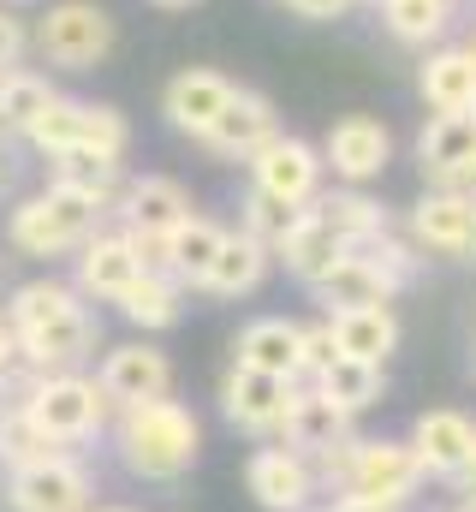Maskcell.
Wrapping results in <instances>:
<instances>
[{"label":"cell","mask_w":476,"mask_h":512,"mask_svg":"<svg viewBox=\"0 0 476 512\" xmlns=\"http://www.w3.org/2000/svg\"><path fill=\"white\" fill-rule=\"evenodd\" d=\"M18 405H24L60 447L96 441V435L114 423V399L102 393L96 376H84V370H42L36 382L18 393Z\"/></svg>","instance_id":"cell-6"},{"label":"cell","mask_w":476,"mask_h":512,"mask_svg":"<svg viewBox=\"0 0 476 512\" xmlns=\"http://www.w3.org/2000/svg\"><path fill=\"white\" fill-rule=\"evenodd\" d=\"M322 483H328L334 495H363V501H381V507L405 512L429 477H423L411 441H393V435H357L352 447L322 471Z\"/></svg>","instance_id":"cell-4"},{"label":"cell","mask_w":476,"mask_h":512,"mask_svg":"<svg viewBox=\"0 0 476 512\" xmlns=\"http://www.w3.org/2000/svg\"><path fill=\"white\" fill-rule=\"evenodd\" d=\"M6 340H12V322H6V310H0V346H6Z\"/></svg>","instance_id":"cell-45"},{"label":"cell","mask_w":476,"mask_h":512,"mask_svg":"<svg viewBox=\"0 0 476 512\" xmlns=\"http://www.w3.org/2000/svg\"><path fill=\"white\" fill-rule=\"evenodd\" d=\"M459 495H476V459L465 465V477H459Z\"/></svg>","instance_id":"cell-42"},{"label":"cell","mask_w":476,"mask_h":512,"mask_svg":"<svg viewBox=\"0 0 476 512\" xmlns=\"http://www.w3.org/2000/svg\"><path fill=\"white\" fill-rule=\"evenodd\" d=\"M24 143L48 161V155H66V149H102V155H119L131 149V126L114 102H72V96H54L48 114L24 131Z\"/></svg>","instance_id":"cell-7"},{"label":"cell","mask_w":476,"mask_h":512,"mask_svg":"<svg viewBox=\"0 0 476 512\" xmlns=\"http://www.w3.org/2000/svg\"><path fill=\"white\" fill-rule=\"evenodd\" d=\"M346 256H352V245H346L328 221H316V215H310V221H304V233L280 251V262H286V274H292L298 286H310V292H316V286L346 262Z\"/></svg>","instance_id":"cell-31"},{"label":"cell","mask_w":476,"mask_h":512,"mask_svg":"<svg viewBox=\"0 0 476 512\" xmlns=\"http://www.w3.org/2000/svg\"><path fill=\"white\" fill-rule=\"evenodd\" d=\"M310 215L316 221H328L346 245H369V239H381L387 227H393V215H387V203H375V197H363L357 185H340V191H322L316 203H310Z\"/></svg>","instance_id":"cell-28"},{"label":"cell","mask_w":476,"mask_h":512,"mask_svg":"<svg viewBox=\"0 0 476 512\" xmlns=\"http://www.w3.org/2000/svg\"><path fill=\"white\" fill-rule=\"evenodd\" d=\"M357 6H381V0H357Z\"/></svg>","instance_id":"cell-49"},{"label":"cell","mask_w":476,"mask_h":512,"mask_svg":"<svg viewBox=\"0 0 476 512\" xmlns=\"http://www.w3.org/2000/svg\"><path fill=\"white\" fill-rule=\"evenodd\" d=\"M60 453H72V447H60L18 399L0 405V471H6V477H12V471H30V465H48V459H60Z\"/></svg>","instance_id":"cell-32"},{"label":"cell","mask_w":476,"mask_h":512,"mask_svg":"<svg viewBox=\"0 0 476 512\" xmlns=\"http://www.w3.org/2000/svg\"><path fill=\"white\" fill-rule=\"evenodd\" d=\"M233 364L280 376V382H304V322L292 316H256L244 322L233 340Z\"/></svg>","instance_id":"cell-21"},{"label":"cell","mask_w":476,"mask_h":512,"mask_svg":"<svg viewBox=\"0 0 476 512\" xmlns=\"http://www.w3.org/2000/svg\"><path fill=\"white\" fill-rule=\"evenodd\" d=\"M12 191V149H6V137H0V197Z\"/></svg>","instance_id":"cell-41"},{"label":"cell","mask_w":476,"mask_h":512,"mask_svg":"<svg viewBox=\"0 0 476 512\" xmlns=\"http://www.w3.org/2000/svg\"><path fill=\"white\" fill-rule=\"evenodd\" d=\"M143 274H149V268H143V256H137V245H131L125 227H102L84 251L72 256V286H78L90 304H119Z\"/></svg>","instance_id":"cell-14"},{"label":"cell","mask_w":476,"mask_h":512,"mask_svg":"<svg viewBox=\"0 0 476 512\" xmlns=\"http://www.w3.org/2000/svg\"><path fill=\"white\" fill-rule=\"evenodd\" d=\"M292 387H298V382H280V376H262V370L233 364V370L221 376V417L233 423L238 435L268 441V435H280V423H286Z\"/></svg>","instance_id":"cell-15"},{"label":"cell","mask_w":476,"mask_h":512,"mask_svg":"<svg viewBox=\"0 0 476 512\" xmlns=\"http://www.w3.org/2000/svg\"><path fill=\"white\" fill-rule=\"evenodd\" d=\"M304 221H310V209L304 203H286V197H268V191H244V203H238V233H250L256 245H268L274 251V262H280V251L304 233Z\"/></svg>","instance_id":"cell-30"},{"label":"cell","mask_w":476,"mask_h":512,"mask_svg":"<svg viewBox=\"0 0 476 512\" xmlns=\"http://www.w3.org/2000/svg\"><path fill=\"white\" fill-rule=\"evenodd\" d=\"M0 310L12 322V340L36 358V370H78L102 346V316L72 280H24Z\"/></svg>","instance_id":"cell-1"},{"label":"cell","mask_w":476,"mask_h":512,"mask_svg":"<svg viewBox=\"0 0 476 512\" xmlns=\"http://www.w3.org/2000/svg\"><path fill=\"white\" fill-rule=\"evenodd\" d=\"M238 96V84L227 72H215V66H185V72H173L167 78V90H161V114H167V126L185 131L191 143H203V131L221 120V108Z\"/></svg>","instance_id":"cell-19"},{"label":"cell","mask_w":476,"mask_h":512,"mask_svg":"<svg viewBox=\"0 0 476 512\" xmlns=\"http://www.w3.org/2000/svg\"><path fill=\"white\" fill-rule=\"evenodd\" d=\"M465 48H471V54H476V36H471V42H465Z\"/></svg>","instance_id":"cell-50"},{"label":"cell","mask_w":476,"mask_h":512,"mask_svg":"<svg viewBox=\"0 0 476 512\" xmlns=\"http://www.w3.org/2000/svg\"><path fill=\"white\" fill-rule=\"evenodd\" d=\"M30 54V24L18 18V6H0V72H12Z\"/></svg>","instance_id":"cell-38"},{"label":"cell","mask_w":476,"mask_h":512,"mask_svg":"<svg viewBox=\"0 0 476 512\" xmlns=\"http://www.w3.org/2000/svg\"><path fill=\"white\" fill-rule=\"evenodd\" d=\"M322 512H393V507H381V501H363V495H334Z\"/></svg>","instance_id":"cell-40"},{"label":"cell","mask_w":476,"mask_h":512,"mask_svg":"<svg viewBox=\"0 0 476 512\" xmlns=\"http://www.w3.org/2000/svg\"><path fill=\"white\" fill-rule=\"evenodd\" d=\"M191 215H197V203L173 173H131L125 191H119L114 227H125V233H173Z\"/></svg>","instance_id":"cell-20"},{"label":"cell","mask_w":476,"mask_h":512,"mask_svg":"<svg viewBox=\"0 0 476 512\" xmlns=\"http://www.w3.org/2000/svg\"><path fill=\"white\" fill-rule=\"evenodd\" d=\"M375 12H381V24H387L393 42H405V48H429V42H441V36L453 30L459 0H381Z\"/></svg>","instance_id":"cell-33"},{"label":"cell","mask_w":476,"mask_h":512,"mask_svg":"<svg viewBox=\"0 0 476 512\" xmlns=\"http://www.w3.org/2000/svg\"><path fill=\"white\" fill-rule=\"evenodd\" d=\"M280 447H292V453H304L310 465H316V477L352 447L357 435H352V417L322 393V387H310V382H298L292 387V405H286V423H280V435H274Z\"/></svg>","instance_id":"cell-8"},{"label":"cell","mask_w":476,"mask_h":512,"mask_svg":"<svg viewBox=\"0 0 476 512\" xmlns=\"http://www.w3.org/2000/svg\"><path fill=\"white\" fill-rule=\"evenodd\" d=\"M96 507V471L78 453H60L48 465L6 477V512H90Z\"/></svg>","instance_id":"cell-10"},{"label":"cell","mask_w":476,"mask_h":512,"mask_svg":"<svg viewBox=\"0 0 476 512\" xmlns=\"http://www.w3.org/2000/svg\"><path fill=\"white\" fill-rule=\"evenodd\" d=\"M244 495L262 512H310L316 495H322V477H316V465L304 453L268 441V447H256L244 459Z\"/></svg>","instance_id":"cell-11"},{"label":"cell","mask_w":476,"mask_h":512,"mask_svg":"<svg viewBox=\"0 0 476 512\" xmlns=\"http://www.w3.org/2000/svg\"><path fill=\"white\" fill-rule=\"evenodd\" d=\"M340 358V340H334V322H304V382H316L328 364Z\"/></svg>","instance_id":"cell-37"},{"label":"cell","mask_w":476,"mask_h":512,"mask_svg":"<svg viewBox=\"0 0 476 512\" xmlns=\"http://www.w3.org/2000/svg\"><path fill=\"white\" fill-rule=\"evenodd\" d=\"M310 387H322L346 417H357V411H369V405H381V393H387V376H381V364H363V358H334L322 376Z\"/></svg>","instance_id":"cell-36"},{"label":"cell","mask_w":476,"mask_h":512,"mask_svg":"<svg viewBox=\"0 0 476 512\" xmlns=\"http://www.w3.org/2000/svg\"><path fill=\"white\" fill-rule=\"evenodd\" d=\"M90 512H137V507H90Z\"/></svg>","instance_id":"cell-47"},{"label":"cell","mask_w":476,"mask_h":512,"mask_svg":"<svg viewBox=\"0 0 476 512\" xmlns=\"http://www.w3.org/2000/svg\"><path fill=\"white\" fill-rule=\"evenodd\" d=\"M227 233L233 227H221L215 215H191V221H179L173 233H167V274L185 286V292H203V280H209V268H215V256L227 245Z\"/></svg>","instance_id":"cell-26"},{"label":"cell","mask_w":476,"mask_h":512,"mask_svg":"<svg viewBox=\"0 0 476 512\" xmlns=\"http://www.w3.org/2000/svg\"><path fill=\"white\" fill-rule=\"evenodd\" d=\"M149 6H161V12H191L197 0H149Z\"/></svg>","instance_id":"cell-43"},{"label":"cell","mask_w":476,"mask_h":512,"mask_svg":"<svg viewBox=\"0 0 476 512\" xmlns=\"http://www.w3.org/2000/svg\"><path fill=\"white\" fill-rule=\"evenodd\" d=\"M471 221H476L471 191H435V185H429V191L411 203L405 233H411L417 251L441 256V262H465V251H471Z\"/></svg>","instance_id":"cell-18"},{"label":"cell","mask_w":476,"mask_h":512,"mask_svg":"<svg viewBox=\"0 0 476 512\" xmlns=\"http://www.w3.org/2000/svg\"><path fill=\"white\" fill-rule=\"evenodd\" d=\"M114 310L137 328V334H161V328H173V322L185 316V286H179L173 274H143Z\"/></svg>","instance_id":"cell-34"},{"label":"cell","mask_w":476,"mask_h":512,"mask_svg":"<svg viewBox=\"0 0 476 512\" xmlns=\"http://www.w3.org/2000/svg\"><path fill=\"white\" fill-rule=\"evenodd\" d=\"M334 340L346 358H363V364H387L393 346H399V316L393 304H369V310H334Z\"/></svg>","instance_id":"cell-29"},{"label":"cell","mask_w":476,"mask_h":512,"mask_svg":"<svg viewBox=\"0 0 476 512\" xmlns=\"http://www.w3.org/2000/svg\"><path fill=\"white\" fill-rule=\"evenodd\" d=\"M471 203H476V191H471ZM465 262L476 268V221H471V251H465Z\"/></svg>","instance_id":"cell-44"},{"label":"cell","mask_w":476,"mask_h":512,"mask_svg":"<svg viewBox=\"0 0 476 512\" xmlns=\"http://www.w3.org/2000/svg\"><path fill=\"white\" fill-rule=\"evenodd\" d=\"M280 114H274V102L262 96V90H244L238 84V96L221 108V120L203 131V149L209 155H221V161H250L262 143H274L280 137Z\"/></svg>","instance_id":"cell-22"},{"label":"cell","mask_w":476,"mask_h":512,"mask_svg":"<svg viewBox=\"0 0 476 512\" xmlns=\"http://www.w3.org/2000/svg\"><path fill=\"white\" fill-rule=\"evenodd\" d=\"M54 96H60V90H54L42 72H30V66L0 72V137H24V131L48 114Z\"/></svg>","instance_id":"cell-35"},{"label":"cell","mask_w":476,"mask_h":512,"mask_svg":"<svg viewBox=\"0 0 476 512\" xmlns=\"http://www.w3.org/2000/svg\"><path fill=\"white\" fill-rule=\"evenodd\" d=\"M417 96L429 114H471L476 108V54L471 48H435L417 66Z\"/></svg>","instance_id":"cell-25"},{"label":"cell","mask_w":476,"mask_h":512,"mask_svg":"<svg viewBox=\"0 0 476 512\" xmlns=\"http://www.w3.org/2000/svg\"><path fill=\"white\" fill-rule=\"evenodd\" d=\"M108 429H114V459L125 465V477H137V483H179L203 459V423L173 393L114 411Z\"/></svg>","instance_id":"cell-2"},{"label":"cell","mask_w":476,"mask_h":512,"mask_svg":"<svg viewBox=\"0 0 476 512\" xmlns=\"http://www.w3.org/2000/svg\"><path fill=\"white\" fill-rule=\"evenodd\" d=\"M292 18H304V24H334V18H346L357 0H280Z\"/></svg>","instance_id":"cell-39"},{"label":"cell","mask_w":476,"mask_h":512,"mask_svg":"<svg viewBox=\"0 0 476 512\" xmlns=\"http://www.w3.org/2000/svg\"><path fill=\"white\" fill-rule=\"evenodd\" d=\"M417 167L435 191H476V108L429 114V126L417 131Z\"/></svg>","instance_id":"cell-12"},{"label":"cell","mask_w":476,"mask_h":512,"mask_svg":"<svg viewBox=\"0 0 476 512\" xmlns=\"http://www.w3.org/2000/svg\"><path fill=\"white\" fill-rule=\"evenodd\" d=\"M453 512H476V495H459V507Z\"/></svg>","instance_id":"cell-46"},{"label":"cell","mask_w":476,"mask_h":512,"mask_svg":"<svg viewBox=\"0 0 476 512\" xmlns=\"http://www.w3.org/2000/svg\"><path fill=\"white\" fill-rule=\"evenodd\" d=\"M0 6H36V0H0Z\"/></svg>","instance_id":"cell-48"},{"label":"cell","mask_w":476,"mask_h":512,"mask_svg":"<svg viewBox=\"0 0 476 512\" xmlns=\"http://www.w3.org/2000/svg\"><path fill=\"white\" fill-rule=\"evenodd\" d=\"M268 268H274V251L233 227L227 245H221V256H215V268H209V280H203V292H209V298H227V304H233V298H250V292H262Z\"/></svg>","instance_id":"cell-27"},{"label":"cell","mask_w":476,"mask_h":512,"mask_svg":"<svg viewBox=\"0 0 476 512\" xmlns=\"http://www.w3.org/2000/svg\"><path fill=\"white\" fill-rule=\"evenodd\" d=\"M405 286L375 262V256L352 251L322 286H316V304H322V316H334V310H369V304H393Z\"/></svg>","instance_id":"cell-23"},{"label":"cell","mask_w":476,"mask_h":512,"mask_svg":"<svg viewBox=\"0 0 476 512\" xmlns=\"http://www.w3.org/2000/svg\"><path fill=\"white\" fill-rule=\"evenodd\" d=\"M96 382L114 399V411L143 405V399H167L173 393V358L161 346H149V340H125V346H108L102 352Z\"/></svg>","instance_id":"cell-17"},{"label":"cell","mask_w":476,"mask_h":512,"mask_svg":"<svg viewBox=\"0 0 476 512\" xmlns=\"http://www.w3.org/2000/svg\"><path fill=\"white\" fill-rule=\"evenodd\" d=\"M250 185L268 191V197H286V203H316L322 197V179H328V161H322V143L298 137V131H280L274 143H262L250 161Z\"/></svg>","instance_id":"cell-9"},{"label":"cell","mask_w":476,"mask_h":512,"mask_svg":"<svg viewBox=\"0 0 476 512\" xmlns=\"http://www.w3.org/2000/svg\"><path fill=\"white\" fill-rule=\"evenodd\" d=\"M30 48L54 72H96L119 48V24L102 0H54L30 24Z\"/></svg>","instance_id":"cell-5"},{"label":"cell","mask_w":476,"mask_h":512,"mask_svg":"<svg viewBox=\"0 0 476 512\" xmlns=\"http://www.w3.org/2000/svg\"><path fill=\"white\" fill-rule=\"evenodd\" d=\"M411 453L423 465V477H441V483H459L465 465L476 459V417L459 405H435V411H417L411 423Z\"/></svg>","instance_id":"cell-13"},{"label":"cell","mask_w":476,"mask_h":512,"mask_svg":"<svg viewBox=\"0 0 476 512\" xmlns=\"http://www.w3.org/2000/svg\"><path fill=\"white\" fill-rule=\"evenodd\" d=\"M108 221H114V215H108L102 203H90V197H78V191H66V185H42V191L18 197V203L6 209V245L18 256H36V262H48V256H78Z\"/></svg>","instance_id":"cell-3"},{"label":"cell","mask_w":476,"mask_h":512,"mask_svg":"<svg viewBox=\"0 0 476 512\" xmlns=\"http://www.w3.org/2000/svg\"><path fill=\"white\" fill-rule=\"evenodd\" d=\"M322 161H328V173L340 179V185H369V179H381L387 173V161H393V131L381 126L375 114H346V120H334L328 137H322Z\"/></svg>","instance_id":"cell-16"},{"label":"cell","mask_w":476,"mask_h":512,"mask_svg":"<svg viewBox=\"0 0 476 512\" xmlns=\"http://www.w3.org/2000/svg\"><path fill=\"white\" fill-rule=\"evenodd\" d=\"M125 161L102 155V149H66V155H48V185H66L90 203H102L108 215L119 209V191H125Z\"/></svg>","instance_id":"cell-24"}]
</instances>
